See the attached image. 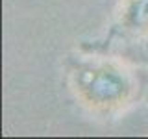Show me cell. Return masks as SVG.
<instances>
[{
  "mask_svg": "<svg viewBox=\"0 0 148 139\" xmlns=\"http://www.w3.org/2000/svg\"><path fill=\"white\" fill-rule=\"evenodd\" d=\"M74 100L96 117H117L139 100L141 74L132 63L108 54H74L65 65Z\"/></svg>",
  "mask_w": 148,
  "mask_h": 139,
  "instance_id": "obj_1",
  "label": "cell"
},
{
  "mask_svg": "<svg viewBox=\"0 0 148 139\" xmlns=\"http://www.w3.org/2000/svg\"><path fill=\"white\" fill-rule=\"evenodd\" d=\"M109 41L119 45L137 46L148 41V0H120L113 24L109 30Z\"/></svg>",
  "mask_w": 148,
  "mask_h": 139,
  "instance_id": "obj_2",
  "label": "cell"
},
{
  "mask_svg": "<svg viewBox=\"0 0 148 139\" xmlns=\"http://www.w3.org/2000/svg\"><path fill=\"white\" fill-rule=\"evenodd\" d=\"M139 46H143V48H145V52H146V56H148V41H146V43H143V45H139Z\"/></svg>",
  "mask_w": 148,
  "mask_h": 139,
  "instance_id": "obj_3",
  "label": "cell"
}]
</instances>
